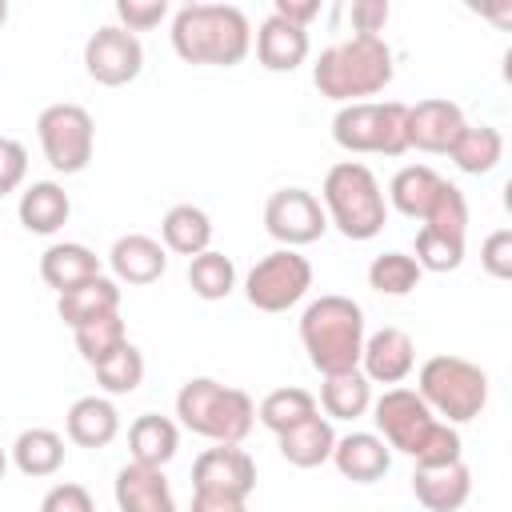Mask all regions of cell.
<instances>
[{"mask_svg":"<svg viewBox=\"0 0 512 512\" xmlns=\"http://www.w3.org/2000/svg\"><path fill=\"white\" fill-rule=\"evenodd\" d=\"M372 420H376V436L392 448L412 456L416 464H448V460H464L460 456V432L452 424H444L420 396L416 388H384L380 400H372Z\"/></svg>","mask_w":512,"mask_h":512,"instance_id":"1","label":"cell"},{"mask_svg":"<svg viewBox=\"0 0 512 512\" xmlns=\"http://www.w3.org/2000/svg\"><path fill=\"white\" fill-rule=\"evenodd\" d=\"M168 36L176 56L200 68H236L252 52V24L236 4H184Z\"/></svg>","mask_w":512,"mask_h":512,"instance_id":"2","label":"cell"},{"mask_svg":"<svg viewBox=\"0 0 512 512\" xmlns=\"http://www.w3.org/2000/svg\"><path fill=\"white\" fill-rule=\"evenodd\" d=\"M392 76H396V60L384 36H348L324 48L312 64L316 92L336 104H360L364 96L384 92Z\"/></svg>","mask_w":512,"mask_h":512,"instance_id":"3","label":"cell"},{"mask_svg":"<svg viewBox=\"0 0 512 512\" xmlns=\"http://www.w3.org/2000/svg\"><path fill=\"white\" fill-rule=\"evenodd\" d=\"M364 308L352 296L328 292L312 300L300 316V344L308 352V364L320 376L352 372L360 368V348H364Z\"/></svg>","mask_w":512,"mask_h":512,"instance_id":"4","label":"cell"},{"mask_svg":"<svg viewBox=\"0 0 512 512\" xmlns=\"http://www.w3.org/2000/svg\"><path fill=\"white\" fill-rule=\"evenodd\" d=\"M320 204L328 224L344 236V240H372L384 232L388 224V200L380 180L372 176L368 164L360 160H340L324 172L320 184Z\"/></svg>","mask_w":512,"mask_h":512,"instance_id":"5","label":"cell"},{"mask_svg":"<svg viewBox=\"0 0 512 512\" xmlns=\"http://www.w3.org/2000/svg\"><path fill=\"white\" fill-rule=\"evenodd\" d=\"M180 424L208 444H244L256 424V404L244 388L220 384L212 376H192L176 392Z\"/></svg>","mask_w":512,"mask_h":512,"instance_id":"6","label":"cell"},{"mask_svg":"<svg viewBox=\"0 0 512 512\" xmlns=\"http://www.w3.org/2000/svg\"><path fill=\"white\" fill-rule=\"evenodd\" d=\"M416 396L444 420V424H468L488 408V372L464 356L440 352L428 356L416 372Z\"/></svg>","mask_w":512,"mask_h":512,"instance_id":"7","label":"cell"},{"mask_svg":"<svg viewBox=\"0 0 512 512\" xmlns=\"http://www.w3.org/2000/svg\"><path fill=\"white\" fill-rule=\"evenodd\" d=\"M332 140L344 152L404 156L408 152V104L400 100L340 104V112L332 116Z\"/></svg>","mask_w":512,"mask_h":512,"instance_id":"8","label":"cell"},{"mask_svg":"<svg viewBox=\"0 0 512 512\" xmlns=\"http://www.w3.org/2000/svg\"><path fill=\"white\" fill-rule=\"evenodd\" d=\"M36 136H40V148H44V160L52 164V172H64V176L84 172L96 152V124H92L88 108L72 104V100L48 104L36 116Z\"/></svg>","mask_w":512,"mask_h":512,"instance_id":"9","label":"cell"},{"mask_svg":"<svg viewBox=\"0 0 512 512\" xmlns=\"http://www.w3.org/2000/svg\"><path fill=\"white\" fill-rule=\"evenodd\" d=\"M312 288V264L296 248H276L244 276V296L256 312H288Z\"/></svg>","mask_w":512,"mask_h":512,"instance_id":"10","label":"cell"},{"mask_svg":"<svg viewBox=\"0 0 512 512\" xmlns=\"http://www.w3.org/2000/svg\"><path fill=\"white\" fill-rule=\"evenodd\" d=\"M256 488V460L240 444H212L192 464V492L244 504Z\"/></svg>","mask_w":512,"mask_h":512,"instance_id":"11","label":"cell"},{"mask_svg":"<svg viewBox=\"0 0 512 512\" xmlns=\"http://www.w3.org/2000/svg\"><path fill=\"white\" fill-rule=\"evenodd\" d=\"M84 68L104 88H124L144 68V44L120 24H100L84 44Z\"/></svg>","mask_w":512,"mask_h":512,"instance_id":"12","label":"cell"},{"mask_svg":"<svg viewBox=\"0 0 512 512\" xmlns=\"http://www.w3.org/2000/svg\"><path fill=\"white\" fill-rule=\"evenodd\" d=\"M264 228L284 248H304L328 232V216L308 188H276L264 204Z\"/></svg>","mask_w":512,"mask_h":512,"instance_id":"13","label":"cell"},{"mask_svg":"<svg viewBox=\"0 0 512 512\" xmlns=\"http://www.w3.org/2000/svg\"><path fill=\"white\" fill-rule=\"evenodd\" d=\"M464 108L444 96H428L408 104V148L428 152V156H448L456 136L464 132Z\"/></svg>","mask_w":512,"mask_h":512,"instance_id":"14","label":"cell"},{"mask_svg":"<svg viewBox=\"0 0 512 512\" xmlns=\"http://www.w3.org/2000/svg\"><path fill=\"white\" fill-rule=\"evenodd\" d=\"M416 368V344L404 328H376L372 336H364L360 348V372L368 376V384H404Z\"/></svg>","mask_w":512,"mask_h":512,"instance_id":"15","label":"cell"},{"mask_svg":"<svg viewBox=\"0 0 512 512\" xmlns=\"http://www.w3.org/2000/svg\"><path fill=\"white\" fill-rule=\"evenodd\" d=\"M412 496L428 512H460L472 496V472L464 460L448 464H416L412 468Z\"/></svg>","mask_w":512,"mask_h":512,"instance_id":"16","label":"cell"},{"mask_svg":"<svg viewBox=\"0 0 512 512\" xmlns=\"http://www.w3.org/2000/svg\"><path fill=\"white\" fill-rule=\"evenodd\" d=\"M108 268H112V280L116 284H156L164 272H168V252L156 236H144V232H128L112 244L108 252Z\"/></svg>","mask_w":512,"mask_h":512,"instance_id":"17","label":"cell"},{"mask_svg":"<svg viewBox=\"0 0 512 512\" xmlns=\"http://www.w3.org/2000/svg\"><path fill=\"white\" fill-rule=\"evenodd\" d=\"M332 464L352 484H376L392 468V448L376 432H348V436H336Z\"/></svg>","mask_w":512,"mask_h":512,"instance_id":"18","label":"cell"},{"mask_svg":"<svg viewBox=\"0 0 512 512\" xmlns=\"http://www.w3.org/2000/svg\"><path fill=\"white\" fill-rule=\"evenodd\" d=\"M112 496H116V508H120V512H180V508H176V496H172V488H168L164 468L124 464V468L116 472Z\"/></svg>","mask_w":512,"mask_h":512,"instance_id":"19","label":"cell"},{"mask_svg":"<svg viewBox=\"0 0 512 512\" xmlns=\"http://www.w3.org/2000/svg\"><path fill=\"white\" fill-rule=\"evenodd\" d=\"M308 28H296L280 16H264L256 28V60L268 72H296L308 60Z\"/></svg>","mask_w":512,"mask_h":512,"instance_id":"20","label":"cell"},{"mask_svg":"<svg viewBox=\"0 0 512 512\" xmlns=\"http://www.w3.org/2000/svg\"><path fill=\"white\" fill-rule=\"evenodd\" d=\"M64 432L76 448H108L120 436V412L108 396H80L64 416Z\"/></svg>","mask_w":512,"mask_h":512,"instance_id":"21","label":"cell"},{"mask_svg":"<svg viewBox=\"0 0 512 512\" xmlns=\"http://www.w3.org/2000/svg\"><path fill=\"white\" fill-rule=\"evenodd\" d=\"M100 272H104L100 256H96L88 244H80V240L48 244L44 256H40V280H44L56 296L68 292V288H76V284H84V280H92V276H100Z\"/></svg>","mask_w":512,"mask_h":512,"instance_id":"22","label":"cell"},{"mask_svg":"<svg viewBox=\"0 0 512 512\" xmlns=\"http://www.w3.org/2000/svg\"><path fill=\"white\" fill-rule=\"evenodd\" d=\"M112 312H120V284L112 276H104V272L56 296V316L68 328H80V324L100 320V316H112Z\"/></svg>","mask_w":512,"mask_h":512,"instance_id":"23","label":"cell"},{"mask_svg":"<svg viewBox=\"0 0 512 512\" xmlns=\"http://www.w3.org/2000/svg\"><path fill=\"white\" fill-rule=\"evenodd\" d=\"M16 216L28 232L36 236H52L68 224L72 216V200L68 192L56 184V180H32L24 192H20V204H16Z\"/></svg>","mask_w":512,"mask_h":512,"instance_id":"24","label":"cell"},{"mask_svg":"<svg viewBox=\"0 0 512 512\" xmlns=\"http://www.w3.org/2000/svg\"><path fill=\"white\" fill-rule=\"evenodd\" d=\"M160 244L176 256H200L212 248V216L200 204H172L160 220Z\"/></svg>","mask_w":512,"mask_h":512,"instance_id":"25","label":"cell"},{"mask_svg":"<svg viewBox=\"0 0 512 512\" xmlns=\"http://www.w3.org/2000/svg\"><path fill=\"white\" fill-rule=\"evenodd\" d=\"M276 444H280V456H284L292 468H320V464L332 460L336 432H332V420L316 412V416H308L304 424L280 432Z\"/></svg>","mask_w":512,"mask_h":512,"instance_id":"26","label":"cell"},{"mask_svg":"<svg viewBox=\"0 0 512 512\" xmlns=\"http://www.w3.org/2000/svg\"><path fill=\"white\" fill-rule=\"evenodd\" d=\"M128 448H132V464L164 468L180 448V428H176V420H168L160 412H144L128 428Z\"/></svg>","mask_w":512,"mask_h":512,"instance_id":"27","label":"cell"},{"mask_svg":"<svg viewBox=\"0 0 512 512\" xmlns=\"http://www.w3.org/2000/svg\"><path fill=\"white\" fill-rule=\"evenodd\" d=\"M440 184H444V176H440L436 168H428V164H404V168L392 176L384 200H388V208H396L400 216L424 220V212H428V204L436 200Z\"/></svg>","mask_w":512,"mask_h":512,"instance_id":"28","label":"cell"},{"mask_svg":"<svg viewBox=\"0 0 512 512\" xmlns=\"http://www.w3.org/2000/svg\"><path fill=\"white\" fill-rule=\"evenodd\" d=\"M12 464L20 476L44 480L64 468V436L52 428H24L12 440Z\"/></svg>","mask_w":512,"mask_h":512,"instance_id":"29","label":"cell"},{"mask_svg":"<svg viewBox=\"0 0 512 512\" xmlns=\"http://www.w3.org/2000/svg\"><path fill=\"white\" fill-rule=\"evenodd\" d=\"M328 420H360L368 408H372V384L360 368L352 372H336V376H324L320 384V404Z\"/></svg>","mask_w":512,"mask_h":512,"instance_id":"30","label":"cell"},{"mask_svg":"<svg viewBox=\"0 0 512 512\" xmlns=\"http://www.w3.org/2000/svg\"><path fill=\"white\" fill-rule=\"evenodd\" d=\"M448 156H452V164L460 172L484 176V172H492L504 160V136L492 124H464V132L456 136V144L448 148Z\"/></svg>","mask_w":512,"mask_h":512,"instance_id":"31","label":"cell"},{"mask_svg":"<svg viewBox=\"0 0 512 512\" xmlns=\"http://www.w3.org/2000/svg\"><path fill=\"white\" fill-rule=\"evenodd\" d=\"M320 408H316V396L308 392V388H296V384H288V388H272L260 404H256V420L268 428V432H288V428H296V424H304L308 416H316Z\"/></svg>","mask_w":512,"mask_h":512,"instance_id":"32","label":"cell"},{"mask_svg":"<svg viewBox=\"0 0 512 512\" xmlns=\"http://www.w3.org/2000/svg\"><path fill=\"white\" fill-rule=\"evenodd\" d=\"M188 288L200 300H224L236 288V264H232V256H224L216 248L192 256L188 260Z\"/></svg>","mask_w":512,"mask_h":512,"instance_id":"33","label":"cell"},{"mask_svg":"<svg viewBox=\"0 0 512 512\" xmlns=\"http://www.w3.org/2000/svg\"><path fill=\"white\" fill-rule=\"evenodd\" d=\"M92 372H96V384H100L108 396H128V392H136V388L144 384V356H140V348L128 340V344L116 348L108 360H100Z\"/></svg>","mask_w":512,"mask_h":512,"instance_id":"34","label":"cell"},{"mask_svg":"<svg viewBox=\"0 0 512 512\" xmlns=\"http://www.w3.org/2000/svg\"><path fill=\"white\" fill-rule=\"evenodd\" d=\"M420 264L408 256V252H380L372 264H368V284L380 292V296H408L416 284H420Z\"/></svg>","mask_w":512,"mask_h":512,"instance_id":"35","label":"cell"},{"mask_svg":"<svg viewBox=\"0 0 512 512\" xmlns=\"http://www.w3.org/2000/svg\"><path fill=\"white\" fill-rule=\"evenodd\" d=\"M72 336H76V348H80V356H84L92 368H96L100 360H108L116 348H124V344H128V328H124L120 312H112V316H100V320H88V324L72 328Z\"/></svg>","mask_w":512,"mask_h":512,"instance_id":"36","label":"cell"},{"mask_svg":"<svg viewBox=\"0 0 512 512\" xmlns=\"http://www.w3.org/2000/svg\"><path fill=\"white\" fill-rule=\"evenodd\" d=\"M420 228H432V232H444V236H460L464 240V232H468V200H464V192L452 180L440 184V192L428 204Z\"/></svg>","mask_w":512,"mask_h":512,"instance_id":"37","label":"cell"},{"mask_svg":"<svg viewBox=\"0 0 512 512\" xmlns=\"http://www.w3.org/2000/svg\"><path fill=\"white\" fill-rule=\"evenodd\" d=\"M420 272H456L464 264V240L460 236H444V232H432V228H420L416 232V256Z\"/></svg>","mask_w":512,"mask_h":512,"instance_id":"38","label":"cell"},{"mask_svg":"<svg viewBox=\"0 0 512 512\" xmlns=\"http://www.w3.org/2000/svg\"><path fill=\"white\" fill-rule=\"evenodd\" d=\"M164 16H168V0H116V20L132 36L156 28Z\"/></svg>","mask_w":512,"mask_h":512,"instance_id":"39","label":"cell"},{"mask_svg":"<svg viewBox=\"0 0 512 512\" xmlns=\"http://www.w3.org/2000/svg\"><path fill=\"white\" fill-rule=\"evenodd\" d=\"M480 264L492 280H512V228H496L480 244Z\"/></svg>","mask_w":512,"mask_h":512,"instance_id":"40","label":"cell"},{"mask_svg":"<svg viewBox=\"0 0 512 512\" xmlns=\"http://www.w3.org/2000/svg\"><path fill=\"white\" fill-rule=\"evenodd\" d=\"M28 176V148L20 140H0V196L16 192Z\"/></svg>","mask_w":512,"mask_h":512,"instance_id":"41","label":"cell"},{"mask_svg":"<svg viewBox=\"0 0 512 512\" xmlns=\"http://www.w3.org/2000/svg\"><path fill=\"white\" fill-rule=\"evenodd\" d=\"M40 512H96V504H92V496H88L84 484L64 480V484L48 488V496L40 500Z\"/></svg>","mask_w":512,"mask_h":512,"instance_id":"42","label":"cell"},{"mask_svg":"<svg viewBox=\"0 0 512 512\" xmlns=\"http://www.w3.org/2000/svg\"><path fill=\"white\" fill-rule=\"evenodd\" d=\"M388 16H392V8H388V0H356L352 8H348V20H352V36H380L384 32V24H388Z\"/></svg>","mask_w":512,"mask_h":512,"instance_id":"43","label":"cell"},{"mask_svg":"<svg viewBox=\"0 0 512 512\" xmlns=\"http://www.w3.org/2000/svg\"><path fill=\"white\" fill-rule=\"evenodd\" d=\"M272 16H280L296 28H308L320 16V0H272Z\"/></svg>","mask_w":512,"mask_h":512,"instance_id":"44","label":"cell"},{"mask_svg":"<svg viewBox=\"0 0 512 512\" xmlns=\"http://www.w3.org/2000/svg\"><path fill=\"white\" fill-rule=\"evenodd\" d=\"M192 512H248V504L216 500V496H196V492H192Z\"/></svg>","mask_w":512,"mask_h":512,"instance_id":"45","label":"cell"},{"mask_svg":"<svg viewBox=\"0 0 512 512\" xmlns=\"http://www.w3.org/2000/svg\"><path fill=\"white\" fill-rule=\"evenodd\" d=\"M4 468H8V452L0 448V480H4Z\"/></svg>","mask_w":512,"mask_h":512,"instance_id":"46","label":"cell"},{"mask_svg":"<svg viewBox=\"0 0 512 512\" xmlns=\"http://www.w3.org/2000/svg\"><path fill=\"white\" fill-rule=\"evenodd\" d=\"M8 20V0H0V24Z\"/></svg>","mask_w":512,"mask_h":512,"instance_id":"47","label":"cell"},{"mask_svg":"<svg viewBox=\"0 0 512 512\" xmlns=\"http://www.w3.org/2000/svg\"><path fill=\"white\" fill-rule=\"evenodd\" d=\"M0 140H4V136H0Z\"/></svg>","mask_w":512,"mask_h":512,"instance_id":"48","label":"cell"}]
</instances>
